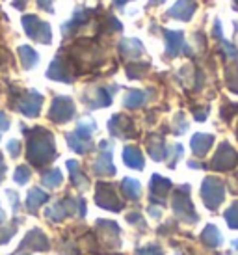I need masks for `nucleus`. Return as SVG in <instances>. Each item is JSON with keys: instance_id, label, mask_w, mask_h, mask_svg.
Listing matches in <instances>:
<instances>
[{"instance_id": "f257e3e1", "label": "nucleus", "mask_w": 238, "mask_h": 255, "mask_svg": "<svg viewBox=\"0 0 238 255\" xmlns=\"http://www.w3.org/2000/svg\"><path fill=\"white\" fill-rule=\"evenodd\" d=\"M54 153L56 151H54L52 134L45 128H34L28 140V160H32L35 166H43L54 158Z\"/></svg>"}, {"instance_id": "f03ea898", "label": "nucleus", "mask_w": 238, "mask_h": 255, "mask_svg": "<svg viewBox=\"0 0 238 255\" xmlns=\"http://www.w3.org/2000/svg\"><path fill=\"white\" fill-rule=\"evenodd\" d=\"M225 196V188L224 183L216 177H207L203 181V186H201V198H203L205 205L209 209H218L220 203L224 201Z\"/></svg>"}, {"instance_id": "7ed1b4c3", "label": "nucleus", "mask_w": 238, "mask_h": 255, "mask_svg": "<svg viewBox=\"0 0 238 255\" xmlns=\"http://www.w3.org/2000/svg\"><path fill=\"white\" fill-rule=\"evenodd\" d=\"M22 24H24V32H26L34 41L47 43V45L50 43L52 32H50V26L47 22L39 21L35 15H24V17H22Z\"/></svg>"}, {"instance_id": "20e7f679", "label": "nucleus", "mask_w": 238, "mask_h": 255, "mask_svg": "<svg viewBox=\"0 0 238 255\" xmlns=\"http://www.w3.org/2000/svg\"><path fill=\"white\" fill-rule=\"evenodd\" d=\"M188 194H190L188 184L181 186V188L175 192V198H173V209H175L177 216H181L182 220L197 222L196 211H194V207H192V203H190Z\"/></svg>"}, {"instance_id": "39448f33", "label": "nucleus", "mask_w": 238, "mask_h": 255, "mask_svg": "<svg viewBox=\"0 0 238 255\" xmlns=\"http://www.w3.org/2000/svg\"><path fill=\"white\" fill-rule=\"evenodd\" d=\"M238 162V153L235 149L229 145V143H222L216 151V156L212 160V168L218 171H225V170H231L235 168Z\"/></svg>"}, {"instance_id": "423d86ee", "label": "nucleus", "mask_w": 238, "mask_h": 255, "mask_svg": "<svg viewBox=\"0 0 238 255\" xmlns=\"http://www.w3.org/2000/svg\"><path fill=\"white\" fill-rule=\"evenodd\" d=\"M75 116V103L69 97H56L50 107L49 118L56 123H65Z\"/></svg>"}, {"instance_id": "0eeeda50", "label": "nucleus", "mask_w": 238, "mask_h": 255, "mask_svg": "<svg viewBox=\"0 0 238 255\" xmlns=\"http://www.w3.org/2000/svg\"><path fill=\"white\" fill-rule=\"evenodd\" d=\"M95 201L99 203V207H105V209H110V211H121L123 209V203L119 201L112 184H99Z\"/></svg>"}, {"instance_id": "6e6552de", "label": "nucleus", "mask_w": 238, "mask_h": 255, "mask_svg": "<svg viewBox=\"0 0 238 255\" xmlns=\"http://www.w3.org/2000/svg\"><path fill=\"white\" fill-rule=\"evenodd\" d=\"M41 103H43V97L39 95L37 92H30L24 99H21V103L17 105L19 110H21L24 116H28V118H35L39 110H41Z\"/></svg>"}, {"instance_id": "1a4fd4ad", "label": "nucleus", "mask_w": 238, "mask_h": 255, "mask_svg": "<svg viewBox=\"0 0 238 255\" xmlns=\"http://www.w3.org/2000/svg\"><path fill=\"white\" fill-rule=\"evenodd\" d=\"M196 11V0H179L175 6L169 9V17H175L181 21H190Z\"/></svg>"}, {"instance_id": "9d476101", "label": "nucleus", "mask_w": 238, "mask_h": 255, "mask_svg": "<svg viewBox=\"0 0 238 255\" xmlns=\"http://www.w3.org/2000/svg\"><path fill=\"white\" fill-rule=\"evenodd\" d=\"M166 52L169 58L177 56L181 50H184V39H182V32H173V30H166ZM188 50V49H186Z\"/></svg>"}, {"instance_id": "9b49d317", "label": "nucleus", "mask_w": 238, "mask_h": 255, "mask_svg": "<svg viewBox=\"0 0 238 255\" xmlns=\"http://www.w3.org/2000/svg\"><path fill=\"white\" fill-rule=\"evenodd\" d=\"M169 188H171V183L168 179L160 177V175H153V179H151V199L162 203V199L168 194Z\"/></svg>"}, {"instance_id": "f8f14e48", "label": "nucleus", "mask_w": 238, "mask_h": 255, "mask_svg": "<svg viewBox=\"0 0 238 255\" xmlns=\"http://www.w3.org/2000/svg\"><path fill=\"white\" fill-rule=\"evenodd\" d=\"M112 147L108 145L106 147V153H103V155L99 156V160L95 162V166H93V170H95V173H99V175H114L116 173V168H114L112 164Z\"/></svg>"}, {"instance_id": "ddd939ff", "label": "nucleus", "mask_w": 238, "mask_h": 255, "mask_svg": "<svg viewBox=\"0 0 238 255\" xmlns=\"http://www.w3.org/2000/svg\"><path fill=\"white\" fill-rule=\"evenodd\" d=\"M212 142H214V136L212 134H196L192 138V151H194V155H207V151L210 149Z\"/></svg>"}, {"instance_id": "4468645a", "label": "nucleus", "mask_w": 238, "mask_h": 255, "mask_svg": "<svg viewBox=\"0 0 238 255\" xmlns=\"http://www.w3.org/2000/svg\"><path fill=\"white\" fill-rule=\"evenodd\" d=\"M28 244L32 250H49V241H47V237H45L39 229H34V231L28 233L26 241L22 242V246H28Z\"/></svg>"}, {"instance_id": "2eb2a0df", "label": "nucleus", "mask_w": 238, "mask_h": 255, "mask_svg": "<svg viewBox=\"0 0 238 255\" xmlns=\"http://www.w3.org/2000/svg\"><path fill=\"white\" fill-rule=\"evenodd\" d=\"M119 52L123 56L138 58L143 52V47H141V43L138 39H123V41L119 43Z\"/></svg>"}, {"instance_id": "dca6fc26", "label": "nucleus", "mask_w": 238, "mask_h": 255, "mask_svg": "<svg viewBox=\"0 0 238 255\" xmlns=\"http://www.w3.org/2000/svg\"><path fill=\"white\" fill-rule=\"evenodd\" d=\"M123 160H125V164L128 168H136V170L143 168V156H141L138 147H126L123 151Z\"/></svg>"}, {"instance_id": "f3484780", "label": "nucleus", "mask_w": 238, "mask_h": 255, "mask_svg": "<svg viewBox=\"0 0 238 255\" xmlns=\"http://www.w3.org/2000/svg\"><path fill=\"white\" fill-rule=\"evenodd\" d=\"M47 199H49V196H47L43 190H39V188H32V190L28 192V201H26V207H28L30 213H37V209H39Z\"/></svg>"}, {"instance_id": "a211bd4d", "label": "nucleus", "mask_w": 238, "mask_h": 255, "mask_svg": "<svg viewBox=\"0 0 238 255\" xmlns=\"http://www.w3.org/2000/svg\"><path fill=\"white\" fill-rule=\"evenodd\" d=\"M201 241L207 244V246H210V248H216V246H220L222 244V235H220V231H218V227L214 226H207L205 227L203 235H201Z\"/></svg>"}, {"instance_id": "6ab92c4d", "label": "nucleus", "mask_w": 238, "mask_h": 255, "mask_svg": "<svg viewBox=\"0 0 238 255\" xmlns=\"http://www.w3.org/2000/svg\"><path fill=\"white\" fill-rule=\"evenodd\" d=\"M121 190L125 194L128 199H138L141 194V186L138 181H134V179H125L123 183H121Z\"/></svg>"}, {"instance_id": "aec40b11", "label": "nucleus", "mask_w": 238, "mask_h": 255, "mask_svg": "<svg viewBox=\"0 0 238 255\" xmlns=\"http://www.w3.org/2000/svg\"><path fill=\"white\" fill-rule=\"evenodd\" d=\"M19 54H21V62L24 69H30V67H34L37 64V52L34 49L26 47V45L19 47Z\"/></svg>"}, {"instance_id": "412c9836", "label": "nucleus", "mask_w": 238, "mask_h": 255, "mask_svg": "<svg viewBox=\"0 0 238 255\" xmlns=\"http://www.w3.org/2000/svg\"><path fill=\"white\" fill-rule=\"evenodd\" d=\"M67 140H69V147L75 149V151L80 153V155L86 153V151L91 147L90 140H88V138H82V136H78L77 132H75V134H67Z\"/></svg>"}, {"instance_id": "4be33fe9", "label": "nucleus", "mask_w": 238, "mask_h": 255, "mask_svg": "<svg viewBox=\"0 0 238 255\" xmlns=\"http://www.w3.org/2000/svg\"><path fill=\"white\" fill-rule=\"evenodd\" d=\"M143 103H145V93L140 92V90L130 92L125 97V101H123V105H125L126 108H140Z\"/></svg>"}, {"instance_id": "5701e85b", "label": "nucleus", "mask_w": 238, "mask_h": 255, "mask_svg": "<svg viewBox=\"0 0 238 255\" xmlns=\"http://www.w3.org/2000/svg\"><path fill=\"white\" fill-rule=\"evenodd\" d=\"M67 168L71 170V179H73V183L77 184L78 188H84L86 184H88V179L80 173V170H78V162L69 160V162H67Z\"/></svg>"}, {"instance_id": "b1692460", "label": "nucleus", "mask_w": 238, "mask_h": 255, "mask_svg": "<svg viewBox=\"0 0 238 255\" xmlns=\"http://www.w3.org/2000/svg\"><path fill=\"white\" fill-rule=\"evenodd\" d=\"M95 128H97L95 127V121L84 120V121H80V123H78V127H77L75 132H77L78 136H82V138H88V140H90V136L95 132Z\"/></svg>"}, {"instance_id": "393cba45", "label": "nucleus", "mask_w": 238, "mask_h": 255, "mask_svg": "<svg viewBox=\"0 0 238 255\" xmlns=\"http://www.w3.org/2000/svg\"><path fill=\"white\" fill-rule=\"evenodd\" d=\"M60 183H62V171L60 170H52L43 175V184L49 188H56V186H60Z\"/></svg>"}, {"instance_id": "a878e982", "label": "nucleus", "mask_w": 238, "mask_h": 255, "mask_svg": "<svg viewBox=\"0 0 238 255\" xmlns=\"http://www.w3.org/2000/svg\"><path fill=\"white\" fill-rule=\"evenodd\" d=\"M225 220H227L229 227L238 229V201H235V203L225 211Z\"/></svg>"}, {"instance_id": "bb28decb", "label": "nucleus", "mask_w": 238, "mask_h": 255, "mask_svg": "<svg viewBox=\"0 0 238 255\" xmlns=\"http://www.w3.org/2000/svg\"><path fill=\"white\" fill-rule=\"evenodd\" d=\"M149 155L153 156L154 160H162L164 155H166V147H164V143H162L160 140H158L156 143L154 142L149 143Z\"/></svg>"}, {"instance_id": "cd10ccee", "label": "nucleus", "mask_w": 238, "mask_h": 255, "mask_svg": "<svg viewBox=\"0 0 238 255\" xmlns=\"http://www.w3.org/2000/svg\"><path fill=\"white\" fill-rule=\"evenodd\" d=\"M15 183H19V184H26L28 183V179H30V170L26 168V166H19L17 170H15Z\"/></svg>"}, {"instance_id": "c85d7f7f", "label": "nucleus", "mask_w": 238, "mask_h": 255, "mask_svg": "<svg viewBox=\"0 0 238 255\" xmlns=\"http://www.w3.org/2000/svg\"><path fill=\"white\" fill-rule=\"evenodd\" d=\"M227 80H229V88H231L233 92L238 93V65H237V69H229Z\"/></svg>"}, {"instance_id": "c756f323", "label": "nucleus", "mask_w": 238, "mask_h": 255, "mask_svg": "<svg viewBox=\"0 0 238 255\" xmlns=\"http://www.w3.org/2000/svg\"><path fill=\"white\" fill-rule=\"evenodd\" d=\"M136 255H164V254H162L156 246H149V248L138 250V252H136Z\"/></svg>"}, {"instance_id": "7c9ffc66", "label": "nucleus", "mask_w": 238, "mask_h": 255, "mask_svg": "<svg viewBox=\"0 0 238 255\" xmlns=\"http://www.w3.org/2000/svg\"><path fill=\"white\" fill-rule=\"evenodd\" d=\"M7 149H9L11 156H19V153H21V143L17 142V140H11V142L7 143Z\"/></svg>"}, {"instance_id": "2f4dec72", "label": "nucleus", "mask_w": 238, "mask_h": 255, "mask_svg": "<svg viewBox=\"0 0 238 255\" xmlns=\"http://www.w3.org/2000/svg\"><path fill=\"white\" fill-rule=\"evenodd\" d=\"M52 2H54V0H37L39 7H41V9H47L50 13H52Z\"/></svg>"}, {"instance_id": "473e14b6", "label": "nucleus", "mask_w": 238, "mask_h": 255, "mask_svg": "<svg viewBox=\"0 0 238 255\" xmlns=\"http://www.w3.org/2000/svg\"><path fill=\"white\" fill-rule=\"evenodd\" d=\"M9 128V120L6 114H0V130H7Z\"/></svg>"}, {"instance_id": "72a5a7b5", "label": "nucleus", "mask_w": 238, "mask_h": 255, "mask_svg": "<svg viewBox=\"0 0 238 255\" xmlns=\"http://www.w3.org/2000/svg\"><path fill=\"white\" fill-rule=\"evenodd\" d=\"M13 6L17 7V9H24V6H26V0H13Z\"/></svg>"}, {"instance_id": "f704fd0d", "label": "nucleus", "mask_w": 238, "mask_h": 255, "mask_svg": "<svg viewBox=\"0 0 238 255\" xmlns=\"http://www.w3.org/2000/svg\"><path fill=\"white\" fill-rule=\"evenodd\" d=\"M4 171H6V164L2 162V158H0V181L4 179Z\"/></svg>"}, {"instance_id": "c9c22d12", "label": "nucleus", "mask_w": 238, "mask_h": 255, "mask_svg": "<svg viewBox=\"0 0 238 255\" xmlns=\"http://www.w3.org/2000/svg\"><path fill=\"white\" fill-rule=\"evenodd\" d=\"M126 2H130V0H114V6H119V7H123L126 4Z\"/></svg>"}, {"instance_id": "e433bc0d", "label": "nucleus", "mask_w": 238, "mask_h": 255, "mask_svg": "<svg viewBox=\"0 0 238 255\" xmlns=\"http://www.w3.org/2000/svg\"><path fill=\"white\" fill-rule=\"evenodd\" d=\"M164 0H149V6H154V4H160Z\"/></svg>"}, {"instance_id": "4c0bfd02", "label": "nucleus", "mask_w": 238, "mask_h": 255, "mask_svg": "<svg viewBox=\"0 0 238 255\" xmlns=\"http://www.w3.org/2000/svg\"><path fill=\"white\" fill-rule=\"evenodd\" d=\"M0 222H4V213H2V209H0Z\"/></svg>"}, {"instance_id": "58836bf2", "label": "nucleus", "mask_w": 238, "mask_h": 255, "mask_svg": "<svg viewBox=\"0 0 238 255\" xmlns=\"http://www.w3.org/2000/svg\"><path fill=\"white\" fill-rule=\"evenodd\" d=\"M233 246H235V250H238V241L233 242Z\"/></svg>"}, {"instance_id": "ea45409f", "label": "nucleus", "mask_w": 238, "mask_h": 255, "mask_svg": "<svg viewBox=\"0 0 238 255\" xmlns=\"http://www.w3.org/2000/svg\"><path fill=\"white\" fill-rule=\"evenodd\" d=\"M235 9H238V0H235Z\"/></svg>"}, {"instance_id": "a19ab883", "label": "nucleus", "mask_w": 238, "mask_h": 255, "mask_svg": "<svg viewBox=\"0 0 238 255\" xmlns=\"http://www.w3.org/2000/svg\"><path fill=\"white\" fill-rule=\"evenodd\" d=\"M0 158H2V155H0Z\"/></svg>"}]
</instances>
